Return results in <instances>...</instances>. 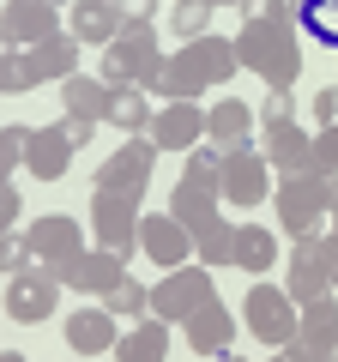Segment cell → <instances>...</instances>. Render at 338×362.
<instances>
[{"label": "cell", "mask_w": 338, "mask_h": 362, "mask_svg": "<svg viewBox=\"0 0 338 362\" xmlns=\"http://www.w3.org/2000/svg\"><path fill=\"white\" fill-rule=\"evenodd\" d=\"M235 54H242L247 73H260L266 85H296L302 78V42L290 18H247L242 37H235Z\"/></svg>", "instance_id": "1"}, {"label": "cell", "mask_w": 338, "mask_h": 362, "mask_svg": "<svg viewBox=\"0 0 338 362\" xmlns=\"http://www.w3.org/2000/svg\"><path fill=\"white\" fill-rule=\"evenodd\" d=\"M242 320H247V332L260 338V344H290L296 338V326H302V302L290 296V290H272L266 278H254V290L242 296Z\"/></svg>", "instance_id": "2"}, {"label": "cell", "mask_w": 338, "mask_h": 362, "mask_svg": "<svg viewBox=\"0 0 338 362\" xmlns=\"http://www.w3.org/2000/svg\"><path fill=\"white\" fill-rule=\"evenodd\" d=\"M61 290H66L61 272L42 266V259H30L25 272H6V314H13L18 326H37V320H49V314L61 308Z\"/></svg>", "instance_id": "3"}, {"label": "cell", "mask_w": 338, "mask_h": 362, "mask_svg": "<svg viewBox=\"0 0 338 362\" xmlns=\"http://www.w3.org/2000/svg\"><path fill=\"white\" fill-rule=\"evenodd\" d=\"M320 169H308V175H278V187H272V211H278V230L290 235V242H302V235H320V218H326V206H320Z\"/></svg>", "instance_id": "4"}, {"label": "cell", "mask_w": 338, "mask_h": 362, "mask_svg": "<svg viewBox=\"0 0 338 362\" xmlns=\"http://www.w3.org/2000/svg\"><path fill=\"white\" fill-rule=\"evenodd\" d=\"M338 356V302L314 296L302 302V326L290 344H278V362H332Z\"/></svg>", "instance_id": "5"}, {"label": "cell", "mask_w": 338, "mask_h": 362, "mask_svg": "<svg viewBox=\"0 0 338 362\" xmlns=\"http://www.w3.org/2000/svg\"><path fill=\"white\" fill-rule=\"evenodd\" d=\"M151 169H157L151 133H133L115 157H103V163H97V194H133V199H139L145 187H151Z\"/></svg>", "instance_id": "6"}, {"label": "cell", "mask_w": 338, "mask_h": 362, "mask_svg": "<svg viewBox=\"0 0 338 362\" xmlns=\"http://www.w3.org/2000/svg\"><path fill=\"white\" fill-rule=\"evenodd\" d=\"M332 254H338V235H302L290 247V278L284 290L296 302H314V296H332Z\"/></svg>", "instance_id": "7"}, {"label": "cell", "mask_w": 338, "mask_h": 362, "mask_svg": "<svg viewBox=\"0 0 338 362\" xmlns=\"http://www.w3.org/2000/svg\"><path fill=\"white\" fill-rule=\"evenodd\" d=\"M206 296H218L211 290V266H169L163 284H151V314H163L169 326H182Z\"/></svg>", "instance_id": "8"}, {"label": "cell", "mask_w": 338, "mask_h": 362, "mask_svg": "<svg viewBox=\"0 0 338 362\" xmlns=\"http://www.w3.org/2000/svg\"><path fill=\"white\" fill-rule=\"evenodd\" d=\"M91 235H97V247H115L121 259L139 254V199L133 194H91Z\"/></svg>", "instance_id": "9"}, {"label": "cell", "mask_w": 338, "mask_h": 362, "mask_svg": "<svg viewBox=\"0 0 338 362\" xmlns=\"http://www.w3.org/2000/svg\"><path fill=\"white\" fill-rule=\"evenodd\" d=\"M157 54H163V49H157V30L151 25H121V37L103 49V78L115 90L121 85H139V73L157 61Z\"/></svg>", "instance_id": "10"}, {"label": "cell", "mask_w": 338, "mask_h": 362, "mask_svg": "<svg viewBox=\"0 0 338 362\" xmlns=\"http://www.w3.org/2000/svg\"><path fill=\"white\" fill-rule=\"evenodd\" d=\"M266 151H254V145H235V151H223V199L230 206H260V199H272V175H266Z\"/></svg>", "instance_id": "11"}, {"label": "cell", "mask_w": 338, "mask_h": 362, "mask_svg": "<svg viewBox=\"0 0 338 362\" xmlns=\"http://www.w3.org/2000/svg\"><path fill=\"white\" fill-rule=\"evenodd\" d=\"M61 6H49V0H6V13H0V37H6V49H37V42L61 37Z\"/></svg>", "instance_id": "12"}, {"label": "cell", "mask_w": 338, "mask_h": 362, "mask_svg": "<svg viewBox=\"0 0 338 362\" xmlns=\"http://www.w3.org/2000/svg\"><path fill=\"white\" fill-rule=\"evenodd\" d=\"M139 254L157 259V266H187L194 259V230H187L175 211H151V218H139Z\"/></svg>", "instance_id": "13"}, {"label": "cell", "mask_w": 338, "mask_h": 362, "mask_svg": "<svg viewBox=\"0 0 338 362\" xmlns=\"http://www.w3.org/2000/svg\"><path fill=\"white\" fill-rule=\"evenodd\" d=\"M25 235H30V254H37L42 266H54V272H66L78 254H85V230H78L66 211H49V218H37Z\"/></svg>", "instance_id": "14"}, {"label": "cell", "mask_w": 338, "mask_h": 362, "mask_svg": "<svg viewBox=\"0 0 338 362\" xmlns=\"http://www.w3.org/2000/svg\"><path fill=\"white\" fill-rule=\"evenodd\" d=\"M199 139H206V109H199L194 97H175V103L157 109V121H151L157 151H194Z\"/></svg>", "instance_id": "15"}, {"label": "cell", "mask_w": 338, "mask_h": 362, "mask_svg": "<svg viewBox=\"0 0 338 362\" xmlns=\"http://www.w3.org/2000/svg\"><path fill=\"white\" fill-rule=\"evenodd\" d=\"M66 290H85V296H109V290L127 278V259L115 254V247H85V254L73 259V266L61 272Z\"/></svg>", "instance_id": "16"}, {"label": "cell", "mask_w": 338, "mask_h": 362, "mask_svg": "<svg viewBox=\"0 0 338 362\" xmlns=\"http://www.w3.org/2000/svg\"><path fill=\"white\" fill-rule=\"evenodd\" d=\"M266 163L278 175H308L314 169V133L296 127V121H272L266 127Z\"/></svg>", "instance_id": "17"}, {"label": "cell", "mask_w": 338, "mask_h": 362, "mask_svg": "<svg viewBox=\"0 0 338 362\" xmlns=\"http://www.w3.org/2000/svg\"><path fill=\"white\" fill-rule=\"evenodd\" d=\"M121 0H73V13H66V30H73L85 49H109L121 37Z\"/></svg>", "instance_id": "18"}, {"label": "cell", "mask_w": 338, "mask_h": 362, "mask_svg": "<svg viewBox=\"0 0 338 362\" xmlns=\"http://www.w3.org/2000/svg\"><path fill=\"white\" fill-rule=\"evenodd\" d=\"M61 338H66L73 356H109L115 338H121V326H115V314H109V308H78L73 320L61 326Z\"/></svg>", "instance_id": "19"}, {"label": "cell", "mask_w": 338, "mask_h": 362, "mask_svg": "<svg viewBox=\"0 0 338 362\" xmlns=\"http://www.w3.org/2000/svg\"><path fill=\"white\" fill-rule=\"evenodd\" d=\"M182 332H187V344H194L199 356H223L230 338H235V320H230V308H223L218 296H206V302L182 320Z\"/></svg>", "instance_id": "20"}, {"label": "cell", "mask_w": 338, "mask_h": 362, "mask_svg": "<svg viewBox=\"0 0 338 362\" xmlns=\"http://www.w3.org/2000/svg\"><path fill=\"white\" fill-rule=\"evenodd\" d=\"M218 199H223V187L206 181V175H182L175 187H169V211H175L187 230H206V223L218 218Z\"/></svg>", "instance_id": "21"}, {"label": "cell", "mask_w": 338, "mask_h": 362, "mask_svg": "<svg viewBox=\"0 0 338 362\" xmlns=\"http://www.w3.org/2000/svg\"><path fill=\"white\" fill-rule=\"evenodd\" d=\"M73 133H66V121H54V127H37L30 133V175L37 181H61L66 169H73Z\"/></svg>", "instance_id": "22"}, {"label": "cell", "mask_w": 338, "mask_h": 362, "mask_svg": "<svg viewBox=\"0 0 338 362\" xmlns=\"http://www.w3.org/2000/svg\"><path fill=\"white\" fill-rule=\"evenodd\" d=\"M254 109L247 103H235V97H218V103L206 109V139L211 145H223V151H235V145H254Z\"/></svg>", "instance_id": "23"}, {"label": "cell", "mask_w": 338, "mask_h": 362, "mask_svg": "<svg viewBox=\"0 0 338 362\" xmlns=\"http://www.w3.org/2000/svg\"><path fill=\"white\" fill-rule=\"evenodd\" d=\"M61 103H66V115L109 121V115H115V85H109V78H85V73H73V78H61Z\"/></svg>", "instance_id": "24"}, {"label": "cell", "mask_w": 338, "mask_h": 362, "mask_svg": "<svg viewBox=\"0 0 338 362\" xmlns=\"http://www.w3.org/2000/svg\"><path fill=\"white\" fill-rule=\"evenodd\" d=\"M272 259H278V235L266 230V223H235V254H230L235 272L266 278V272H272Z\"/></svg>", "instance_id": "25"}, {"label": "cell", "mask_w": 338, "mask_h": 362, "mask_svg": "<svg viewBox=\"0 0 338 362\" xmlns=\"http://www.w3.org/2000/svg\"><path fill=\"white\" fill-rule=\"evenodd\" d=\"M115 356L121 362H163L169 356V320L151 314V320H139L133 332H121L115 338Z\"/></svg>", "instance_id": "26"}, {"label": "cell", "mask_w": 338, "mask_h": 362, "mask_svg": "<svg viewBox=\"0 0 338 362\" xmlns=\"http://www.w3.org/2000/svg\"><path fill=\"white\" fill-rule=\"evenodd\" d=\"M30 66H37V78L42 85H61V78H73L78 73V37L73 30H61V37H49V42H37V49H30Z\"/></svg>", "instance_id": "27"}, {"label": "cell", "mask_w": 338, "mask_h": 362, "mask_svg": "<svg viewBox=\"0 0 338 362\" xmlns=\"http://www.w3.org/2000/svg\"><path fill=\"white\" fill-rule=\"evenodd\" d=\"M109 121H115L121 133H151L157 109H151V97H145L139 85H121V90H115V115H109Z\"/></svg>", "instance_id": "28"}, {"label": "cell", "mask_w": 338, "mask_h": 362, "mask_svg": "<svg viewBox=\"0 0 338 362\" xmlns=\"http://www.w3.org/2000/svg\"><path fill=\"white\" fill-rule=\"evenodd\" d=\"M230 254H235V223L211 218L206 230H194V259L199 266H230Z\"/></svg>", "instance_id": "29"}, {"label": "cell", "mask_w": 338, "mask_h": 362, "mask_svg": "<svg viewBox=\"0 0 338 362\" xmlns=\"http://www.w3.org/2000/svg\"><path fill=\"white\" fill-rule=\"evenodd\" d=\"M30 85H42L37 66H30V49H6L0 54V90H6V97H25Z\"/></svg>", "instance_id": "30"}, {"label": "cell", "mask_w": 338, "mask_h": 362, "mask_svg": "<svg viewBox=\"0 0 338 362\" xmlns=\"http://www.w3.org/2000/svg\"><path fill=\"white\" fill-rule=\"evenodd\" d=\"M103 308L121 314V320H139V314L151 308V284H139V278H121V284L103 296Z\"/></svg>", "instance_id": "31"}, {"label": "cell", "mask_w": 338, "mask_h": 362, "mask_svg": "<svg viewBox=\"0 0 338 362\" xmlns=\"http://www.w3.org/2000/svg\"><path fill=\"white\" fill-rule=\"evenodd\" d=\"M211 13H218V6H206V0H175V6H169V25H175V37H206L211 30Z\"/></svg>", "instance_id": "32"}, {"label": "cell", "mask_w": 338, "mask_h": 362, "mask_svg": "<svg viewBox=\"0 0 338 362\" xmlns=\"http://www.w3.org/2000/svg\"><path fill=\"white\" fill-rule=\"evenodd\" d=\"M30 133H37V127H6V133H0V169H6V175L30 169Z\"/></svg>", "instance_id": "33"}, {"label": "cell", "mask_w": 338, "mask_h": 362, "mask_svg": "<svg viewBox=\"0 0 338 362\" xmlns=\"http://www.w3.org/2000/svg\"><path fill=\"white\" fill-rule=\"evenodd\" d=\"M260 121H266V127H272V121H296V90H284V85H266Z\"/></svg>", "instance_id": "34"}, {"label": "cell", "mask_w": 338, "mask_h": 362, "mask_svg": "<svg viewBox=\"0 0 338 362\" xmlns=\"http://www.w3.org/2000/svg\"><path fill=\"white\" fill-rule=\"evenodd\" d=\"M314 169H338V121L314 133Z\"/></svg>", "instance_id": "35"}, {"label": "cell", "mask_w": 338, "mask_h": 362, "mask_svg": "<svg viewBox=\"0 0 338 362\" xmlns=\"http://www.w3.org/2000/svg\"><path fill=\"white\" fill-rule=\"evenodd\" d=\"M18 211H25V194H18V181L6 175V181H0V223L18 230Z\"/></svg>", "instance_id": "36"}, {"label": "cell", "mask_w": 338, "mask_h": 362, "mask_svg": "<svg viewBox=\"0 0 338 362\" xmlns=\"http://www.w3.org/2000/svg\"><path fill=\"white\" fill-rule=\"evenodd\" d=\"M314 121H338V85H326V90H314Z\"/></svg>", "instance_id": "37"}, {"label": "cell", "mask_w": 338, "mask_h": 362, "mask_svg": "<svg viewBox=\"0 0 338 362\" xmlns=\"http://www.w3.org/2000/svg\"><path fill=\"white\" fill-rule=\"evenodd\" d=\"M121 18H127V25H151V18H157V0H121Z\"/></svg>", "instance_id": "38"}, {"label": "cell", "mask_w": 338, "mask_h": 362, "mask_svg": "<svg viewBox=\"0 0 338 362\" xmlns=\"http://www.w3.org/2000/svg\"><path fill=\"white\" fill-rule=\"evenodd\" d=\"M314 181H320V206H326V218H332L338 211V169H320Z\"/></svg>", "instance_id": "39"}, {"label": "cell", "mask_w": 338, "mask_h": 362, "mask_svg": "<svg viewBox=\"0 0 338 362\" xmlns=\"http://www.w3.org/2000/svg\"><path fill=\"white\" fill-rule=\"evenodd\" d=\"M332 290H338V254H332Z\"/></svg>", "instance_id": "40"}, {"label": "cell", "mask_w": 338, "mask_h": 362, "mask_svg": "<svg viewBox=\"0 0 338 362\" xmlns=\"http://www.w3.org/2000/svg\"><path fill=\"white\" fill-rule=\"evenodd\" d=\"M206 6H235V0H206Z\"/></svg>", "instance_id": "41"}, {"label": "cell", "mask_w": 338, "mask_h": 362, "mask_svg": "<svg viewBox=\"0 0 338 362\" xmlns=\"http://www.w3.org/2000/svg\"><path fill=\"white\" fill-rule=\"evenodd\" d=\"M49 6H73V0H49Z\"/></svg>", "instance_id": "42"}, {"label": "cell", "mask_w": 338, "mask_h": 362, "mask_svg": "<svg viewBox=\"0 0 338 362\" xmlns=\"http://www.w3.org/2000/svg\"><path fill=\"white\" fill-rule=\"evenodd\" d=\"M332 235H338V211H332Z\"/></svg>", "instance_id": "43"}]
</instances>
